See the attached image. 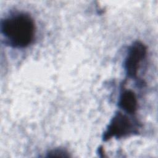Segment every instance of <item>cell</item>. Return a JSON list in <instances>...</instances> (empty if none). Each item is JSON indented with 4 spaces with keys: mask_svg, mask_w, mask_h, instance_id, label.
Instances as JSON below:
<instances>
[{
    "mask_svg": "<svg viewBox=\"0 0 158 158\" xmlns=\"http://www.w3.org/2000/svg\"><path fill=\"white\" fill-rule=\"evenodd\" d=\"M0 28L6 43L16 48L29 46L35 35L34 20L24 12L17 13L1 20Z\"/></svg>",
    "mask_w": 158,
    "mask_h": 158,
    "instance_id": "cell-1",
    "label": "cell"
},
{
    "mask_svg": "<svg viewBox=\"0 0 158 158\" xmlns=\"http://www.w3.org/2000/svg\"><path fill=\"white\" fill-rule=\"evenodd\" d=\"M139 123L133 121L127 114L121 112L115 114L103 134V140L106 141L113 137L121 138L138 133Z\"/></svg>",
    "mask_w": 158,
    "mask_h": 158,
    "instance_id": "cell-2",
    "label": "cell"
},
{
    "mask_svg": "<svg viewBox=\"0 0 158 158\" xmlns=\"http://www.w3.org/2000/svg\"><path fill=\"white\" fill-rule=\"evenodd\" d=\"M146 54V46L140 41H135L129 47L123 65L128 78H137L139 65Z\"/></svg>",
    "mask_w": 158,
    "mask_h": 158,
    "instance_id": "cell-3",
    "label": "cell"
},
{
    "mask_svg": "<svg viewBox=\"0 0 158 158\" xmlns=\"http://www.w3.org/2000/svg\"><path fill=\"white\" fill-rule=\"evenodd\" d=\"M118 105L127 114H135L138 109V100L135 93L131 89L122 90L119 96Z\"/></svg>",
    "mask_w": 158,
    "mask_h": 158,
    "instance_id": "cell-4",
    "label": "cell"
},
{
    "mask_svg": "<svg viewBox=\"0 0 158 158\" xmlns=\"http://www.w3.org/2000/svg\"><path fill=\"white\" fill-rule=\"evenodd\" d=\"M48 157H69L68 152L62 149H55L49 151Z\"/></svg>",
    "mask_w": 158,
    "mask_h": 158,
    "instance_id": "cell-5",
    "label": "cell"
}]
</instances>
